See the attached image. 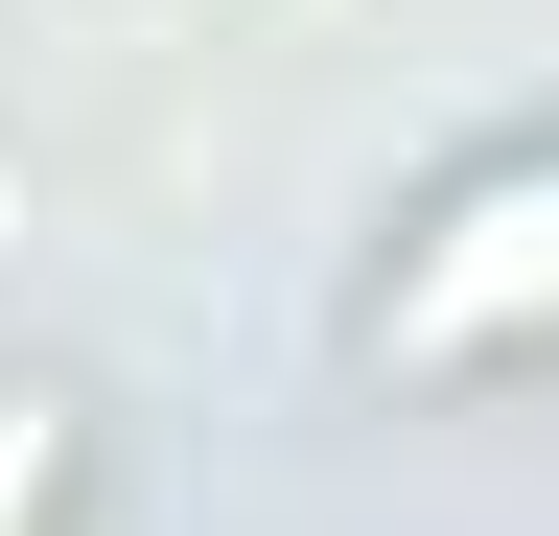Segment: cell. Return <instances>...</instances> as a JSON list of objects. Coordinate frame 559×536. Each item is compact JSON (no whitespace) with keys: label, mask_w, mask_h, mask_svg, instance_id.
<instances>
[{"label":"cell","mask_w":559,"mask_h":536,"mask_svg":"<svg viewBox=\"0 0 559 536\" xmlns=\"http://www.w3.org/2000/svg\"><path fill=\"white\" fill-rule=\"evenodd\" d=\"M513 326H559V164H513V187H466L443 211V257H396V303H373V350H513Z\"/></svg>","instance_id":"1"},{"label":"cell","mask_w":559,"mask_h":536,"mask_svg":"<svg viewBox=\"0 0 559 536\" xmlns=\"http://www.w3.org/2000/svg\"><path fill=\"white\" fill-rule=\"evenodd\" d=\"M47 490H70V420H47V396H0V536H47Z\"/></svg>","instance_id":"2"}]
</instances>
